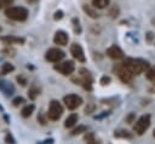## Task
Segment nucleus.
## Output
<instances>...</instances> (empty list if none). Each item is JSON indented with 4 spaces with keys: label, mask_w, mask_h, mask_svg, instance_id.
<instances>
[{
    "label": "nucleus",
    "mask_w": 155,
    "mask_h": 144,
    "mask_svg": "<svg viewBox=\"0 0 155 144\" xmlns=\"http://www.w3.org/2000/svg\"><path fill=\"white\" fill-rule=\"evenodd\" d=\"M70 53L73 56L74 59H76L78 62H81V63H85L86 62V57H85V52H84V48L81 47L80 44H71L70 45Z\"/></svg>",
    "instance_id": "10"
},
{
    "label": "nucleus",
    "mask_w": 155,
    "mask_h": 144,
    "mask_svg": "<svg viewBox=\"0 0 155 144\" xmlns=\"http://www.w3.org/2000/svg\"><path fill=\"white\" fill-rule=\"evenodd\" d=\"M39 94H40V88L38 86H35V85H31V87L28 90V97H29V99L34 100Z\"/></svg>",
    "instance_id": "19"
},
{
    "label": "nucleus",
    "mask_w": 155,
    "mask_h": 144,
    "mask_svg": "<svg viewBox=\"0 0 155 144\" xmlns=\"http://www.w3.org/2000/svg\"><path fill=\"white\" fill-rule=\"evenodd\" d=\"M108 115H110V111H103L101 115H97V116H94V119H97V120H101V119H103V117H105V116H108Z\"/></svg>",
    "instance_id": "35"
},
{
    "label": "nucleus",
    "mask_w": 155,
    "mask_h": 144,
    "mask_svg": "<svg viewBox=\"0 0 155 144\" xmlns=\"http://www.w3.org/2000/svg\"><path fill=\"white\" fill-rule=\"evenodd\" d=\"M107 56H108L109 58H111V59L119 61V59H122L125 54H124V51H122L119 46L113 45V46H110V47L107 48Z\"/></svg>",
    "instance_id": "11"
},
{
    "label": "nucleus",
    "mask_w": 155,
    "mask_h": 144,
    "mask_svg": "<svg viewBox=\"0 0 155 144\" xmlns=\"http://www.w3.org/2000/svg\"><path fill=\"white\" fill-rule=\"evenodd\" d=\"M63 16H64V12H63L62 10H58V11L54 12V15H53V19H54V21H59V19L63 18Z\"/></svg>",
    "instance_id": "30"
},
{
    "label": "nucleus",
    "mask_w": 155,
    "mask_h": 144,
    "mask_svg": "<svg viewBox=\"0 0 155 144\" xmlns=\"http://www.w3.org/2000/svg\"><path fill=\"white\" fill-rule=\"evenodd\" d=\"M71 24H73L74 33H75V34H81L82 29H81V25H80V21H79V18L74 17V18L71 19Z\"/></svg>",
    "instance_id": "23"
},
{
    "label": "nucleus",
    "mask_w": 155,
    "mask_h": 144,
    "mask_svg": "<svg viewBox=\"0 0 155 144\" xmlns=\"http://www.w3.org/2000/svg\"><path fill=\"white\" fill-rule=\"evenodd\" d=\"M145 77L150 82H155V65L154 67H149V69L145 71Z\"/></svg>",
    "instance_id": "24"
},
{
    "label": "nucleus",
    "mask_w": 155,
    "mask_h": 144,
    "mask_svg": "<svg viewBox=\"0 0 155 144\" xmlns=\"http://www.w3.org/2000/svg\"><path fill=\"white\" fill-rule=\"evenodd\" d=\"M79 120V115L76 113H71L70 115H68V117L64 120V127L65 128H73L76 122Z\"/></svg>",
    "instance_id": "15"
},
{
    "label": "nucleus",
    "mask_w": 155,
    "mask_h": 144,
    "mask_svg": "<svg viewBox=\"0 0 155 144\" xmlns=\"http://www.w3.org/2000/svg\"><path fill=\"white\" fill-rule=\"evenodd\" d=\"M0 41L4 42L6 46H10V45H13V44L23 45L25 40H24V38H18V36H13V35H5V36L0 38Z\"/></svg>",
    "instance_id": "14"
},
{
    "label": "nucleus",
    "mask_w": 155,
    "mask_h": 144,
    "mask_svg": "<svg viewBox=\"0 0 155 144\" xmlns=\"http://www.w3.org/2000/svg\"><path fill=\"white\" fill-rule=\"evenodd\" d=\"M145 39L148 42H153V39H154V33L153 31H148L147 35H145Z\"/></svg>",
    "instance_id": "34"
},
{
    "label": "nucleus",
    "mask_w": 155,
    "mask_h": 144,
    "mask_svg": "<svg viewBox=\"0 0 155 144\" xmlns=\"http://www.w3.org/2000/svg\"><path fill=\"white\" fill-rule=\"evenodd\" d=\"M64 57H65V53H64L61 48H58V47H52V48L47 50L46 53H45L46 61H48V62H51V63H58V62H61Z\"/></svg>",
    "instance_id": "8"
},
{
    "label": "nucleus",
    "mask_w": 155,
    "mask_h": 144,
    "mask_svg": "<svg viewBox=\"0 0 155 144\" xmlns=\"http://www.w3.org/2000/svg\"><path fill=\"white\" fill-rule=\"evenodd\" d=\"M82 10L85 11V13L87 16H90L91 18H98L99 17V13L97 12L96 7L93 6H90V5H82Z\"/></svg>",
    "instance_id": "17"
},
{
    "label": "nucleus",
    "mask_w": 155,
    "mask_h": 144,
    "mask_svg": "<svg viewBox=\"0 0 155 144\" xmlns=\"http://www.w3.org/2000/svg\"><path fill=\"white\" fill-rule=\"evenodd\" d=\"M4 140L6 142V144H16V139L13 138V136L11 133H6Z\"/></svg>",
    "instance_id": "27"
},
{
    "label": "nucleus",
    "mask_w": 155,
    "mask_h": 144,
    "mask_svg": "<svg viewBox=\"0 0 155 144\" xmlns=\"http://www.w3.org/2000/svg\"><path fill=\"white\" fill-rule=\"evenodd\" d=\"M109 15H110V17H116L117 15H119V8H116V7H113L110 11H109Z\"/></svg>",
    "instance_id": "33"
},
{
    "label": "nucleus",
    "mask_w": 155,
    "mask_h": 144,
    "mask_svg": "<svg viewBox=\"0 0 155 144\" xmlns=\"http://www.w3.org/2000/svg\"><path fill=\"white\" fill-rule=\"evenodd\" d=\"M13 70H15V67H13L11 63H8V62H5V63L1 65V68H0V71H1L2 75H7V74L12 73Z\"/></svg>",
    "instance_id": "20"
},
{
    "label": "nucleus",
    "mask_w": 155,
    "mask_h": 144,
    "mask_svg": "<svg viewBox=\"0 0 155 144\" xmlns=\"http://www.w3.org/2000/svg\"><path fill=\"white\" fill-rule=\"evenodd\" d=\"M54 70H57L64 76H69L75 71V64L73 61H64L62 63L58 62V64L54 65Z\"/></svg>",
    "instance_id": "9"
},
{
    "label": "nucleus",
    "mask_w": 155,
    "mask_h": 144,
    "mask_svg": "<svg viewBox=\"0 0 155 144\" xmlns=\"http://www.w3.org/2000/svg\"><path fill=\"white\" fill-rule=\"evenodd\" d=\"M114 137L115 138H124V139H131L133 138V134L131 132H128L127 129H117L114 132Z\"/></svg>",
    "instance_id": "18"
},
{
    "label": "nucleus",
    "mask_w": 155,
    "mask_h": 144,
    "mask_svg": "<svg viewBox=\"0 0 155 144\" xmlns=\"http://www.w3.org/2000/svg\"><path fill=\"white\" fill-rule=\"evenodd\" d=\"M28 10L23 6H10L5 8V16L15 22H24L28 18Z\"/></svg>",
    "instance_id": "2"
},
{
    "label": "nucleus",
    "mask_w": 155,
    "mask_h": 144,
    "mask_svg": "<svg viewBox=\"0 0 155 144\" xmlns=\"http://www.w3.org/2000/svg\"><path fill=\"white\" fill-rule=\"evenodd\" d=\"M34 110H35V105H34V104H27V105H24V106L22 108L21 115H22V117H24V119L30 117L31 114L34 113Z\"/></svg>",
    "instance_id": "16"
},
{
    "label": "nucleus",
    "mask_w": 155,
    "mask_h": 144,
    "mask_svg": "<svg viewBox=\"0 0 155 144\" xmlns=\"http://www.w3.org/2000/svg\"><path fill=\"white\" fill-rule=\"evenodd\" d=\"M136 123L133 125V131L137 136H143L148 128L150 127V123H151V116L149 114H145V115H142L137 121H134Z\"/></svg>",
    "instance_id": "4"
},
{
    "label": "nucleus",
    "mask_w": 155,
    "mask_h": 144,
    "mask_svg": "<svg viewBox=\"0 0 155 144\" xmlns=\"http://www.w3.org/2000/svg\"><path fill=\"white\" fill-rule=\"evenodd\" d=\"M122 64L133 74V76L143 74L150 67L149 62L145 59H142V58H126L122 62Z\"/></svg>",
    "instance_id": "1"
},
{
    "label": "nucleus",
    "mask_w": 155,
    "mask_h": 144,
    "mask_svg": "<svg viewBox=\"0 0 155 144\" xmlns=\"http://www.w3.org/2000/svg\"><path fill=\"white\" fill-rule=\"evenodd\" d=\"M24 103H25V99H24L23 97H21V96L12 99V105H13V106H19V105H22V104H24Z\"/></svg>",
    "instance_id": "26"
},
{
    "label": "nucleus",
    "mask_w": 155,
    "mask_h": 144,
    "mask_svg": "<svg viewBox=\"0 0 155 144\" xmlns=\"http://www.w3.org/2000/svg\"><path fill=\"white\" fill-rule=\"evenodd\" d=\"M110 81H111V79H110V76H107V75H103V76L101 77V80H99V82H101V85H103V86H105V85H108V83H110Z\"/></svg>",
    "instance_id": "29"
},
{
    "label": "nucleus",
    "mask_w": 155,
    "mask_h": 144,
    "mask_svg": "<svg viewBox=\"0 0 155 144\" xmlns=\"http://www.w3.org/2000/svg\"><path fill=\"white\" fill-rule=\"evenodd\" d=\"M153 136H154V137H155V129H154V133H153Z\"/></svg>",
    "instance_id": "39"
},
{
    "label": "nucleus",
    "mask_w": 155,
    "mask_h": 144,
    "mask_svg": "<svg viewBox=\"0 0 155 144\" xmlns=\"http://www.w3.org/2000/svg\"><path fill=\"white\" fill-rule=\"evenodd\" d=\"M69 41V36L64 30H57L53 35V42L58 46H65Z\"/></svg>",
    "instance_id": "12"
},
{
    "label": "nucleus",
    "mask_w": 155,
    "mask_h": 144,
    "mask_svg": "<svg viewBox=\"0 0 155 144\" xmlns=\"http://www.w3.org/2000/svg\"><path fill=\"white\" fill-rule=\"evenodd\" d=\"M85 143L86 144H101V142L94 137V133H87L86 136H85Z\"/></svg>",
    "instance_id": "22"
},
{
    "label": "nucleus",
    "mask_w": 155,
    "mask_h": 144,
    "mask_svg": "<svg viewBox=\"0 0 155 144\" xmlns=\"http://www.w3.org/2000/svg\"><path fill=\"white\" fill-rule=\"evenodd\" d=\"M63 103L65 104V106L69 110H75L84 103V100L80 96H78L75 93H70V94H67L63 97Z\"/></svg>",
    "instance_id": "7"
},
{
    "label": "nucleus",
    "mask_w": 155,
    "mask_h": 144,
    "mask_svg": "<svg viewBox=\"0 0 155 144\" xmlns=\"http://www.w3.org/2000/svg\"><path fill=\"white\" fill-rule=\"evenodd\" d=\"M109 4H110V0H92L93 7L99 8V10L105 8L107 6H109Z\"/></svg>",
    "instance_id": "21"
},
{
    "label": "nucleus",
    "mask_w": 155,
    "mask_h": 144,
    "mask_svg": "<svg viewBox=\"0 0 155 144\" xmlns=\"http://www.w3.org/2000/svg\"><path fill=\"white\" fill-rule=\"evenodd\" d=\"M38 121H39L41 125H46V119L42 117V114H39V115H38Z\"/></svg>",
    "instance_id": "37"
},
{
    "label": "nucleus",
    "mask_w": 155,
    "mask_h": 144,
    "mask_svg": "<svg viewBox=\"0 0 155 144\" xmlns=\"http://www.w3.org/2000/svg\"><path fill=\"white\" fill-rule=\"evenodd\" d=\"M84 132H87V126H85V125H79V126L75 127L70 133H71V136H78V134H81V133H84Z\"/></svg>",
    "instance_id": "25"
},
{
    "label": "nucleus",
    "mask_w": 155,
    "mask_h": 144,
    "mask_svg": "<svg viewBox=\"0 0 155 144\" xmlns=\"http://www.w3.org/2000/svg\"><path fill=\"white\" fill-rule=\"evenodd\" d=\"M0 31H1V27H0Z\"/></svg>",
    "instance_id": "40"
},
{
    "label": "nucleus",
    "mask_w": 155,
    "mask_h": 144,
    "mask_svg": "<svg viewBox=\"0 0 155 144\" xmlns=\"http://www.w3.org/2000/svg\"><path fill=\"white\" fill-rule=\"evenodd\" d=\"M73 81L76 83V85H80L82 86L85 90L87 91H91L92 90V82H93V79H92V75L90 74V71L85 68H81L79 70V76L73 79Z\"/></svg>",
    "instance_id": "3"
},
{
    "label": "nucleus",
    "mask_w": 155,
    "mask_h": 144,
    "mask_svg": "<svg viewBox=\"0 0 155 144\" xmlns=\"http://www.w3.org/2000/svg\"><path fill=\"white\" fill-rule=\"evenodd\" d=\"M47 117L48 120L51 121H58L61 119V116L63 115V106L62 104L56 100V99H52L50 102V105H48V110H47Z\"/></svg>",
    "instance_id": "5"
},
{
    "label": "nucleus",
    "mask_w": 155,
    "mask_h": 144,
    "mask_svg": "<svg viewBox=\"0 0 155 144\" xmlns=\"http://www.w3.org/2000/svg\"><path fill=\"white\" fill-rule=\"evenodd\" d=\"M17 82L21 83V86H25L27 85V79L23 75H18L17 76Z\"/></svg>",
    "instance_id": "32"
},
{
    "label": "nucleus",
    "mask_w": 155,
    "mask_h": 144,
    "mask_svg": "<svg viewBox=\"0 0 155 144\" xmlns=\"http://www.w3.org/2000/svg\"><path fill=\"white\" fill-rule=\"evenodd\" d=\"M27 1H28L29 4H35V2L38 1V0H27Z\"/></svg>",
    "instance_id": "38"
},
{
    "label": "nucleus",
    "mask_w": 155,
    "mask_h": 144,
    "mask_svg": "<svg viewBox=\"0 0 155 144\" xmlns=\"http://www.w3.org/2000/svg\"><path fill=\"white\" fill-rule=\"evenodd\" d=\"M12 2H13V0H0V10L10 7Z\"/></svg>",
    "instance_id": "28"
},
{
    "label": "nucleus",
    "mask_w": 155,
    "mask_h": 144,
    "mask_svg": "<svg viewBox=\"0 0 155 144\" xmlns=\"http://www.w3.org/2000/svg\"><path fill=\"white\" fill-rule=\"evenodd\" d=\"M16 88L13 86V83H11L7 80H0V92H2L6 97H10L15 93Z\"/></svg>",
    "instance_id": "13"
},
{
    "label": "nucleus",
    "mask_w": 155,
    "mask_h": 144,
    "mask_svg": "<svg viewBox=\"0 0 155 144\" xmlns=\"http://www.w3.org/2000/svg\"><path fill=\"white\" fill-rule=\"evenodd\" d=\"M114 73L117 75V77L124 82V83H132L133 81V74L122 64H115L114 68H113Z\"/></svg>",
    "instance_id": "6"
},
{
    "label": "nucleus",
    "mask_w": 155,
    "mask_h": 144,
    "mask_svg": "<svg viewBox=\"0 0 155 144\" xmlns=\"http://www.w3.org/2000/svg\"><path fill=\"white\" fill-rule=\"evenodd\" d=\"M93 109H94V104H90L88 106H86V108H85V113H86V114H90Z\"/></svg>",
    "instance_id": "36"
},
{
    "label": "nucleus",
    "mask_w": 155,
    "mask_h": 144,
    "mask_svg": "<svg viewBox=\"0 0 155 144\" xmlns=\"http://www.w3.org/2000/svg\"><path fill=\"white\" fill-rule=\"evenodd\" d=\"M126 122L127 123H132V122H134V120H136V114L134 113H130L127 116H126Z\"/></svg>",
    "instance_id": "31"
}]
</instances>
